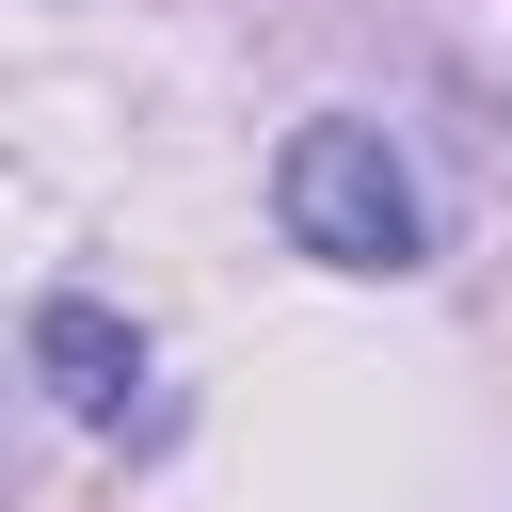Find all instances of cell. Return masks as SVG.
Returning <instances> with one entry per match:
<instances>
[{
	"label": "cell",
	"mask_w": 512,
	"mask_h": 512,
	"mask_svg": "<svg viewBox=\"0 0 512 512\" xmlns=\"http://www.w3.org/2000/svg\"><path fill=\"white\" fill-rule=\"evenodd\" d=\"M272 224H288L320 272H416V256H432L416 160H400L368 112H304V128H288V160H272Z\"/></svg>",
	"instance_id": "1"
},
{
	"label": "cell",
	"mask_w": 512,
	"mask_h": 512,
	"mask_svg": "<svg viewBox=\"0 0 512 512\" xmlns=\"http://www.w3.org/2000/svg\"><path fill=\"white\" fill-rule=\"evenodd\" d=\"M16 368H32V384H48L64 416H96V432H112L128 400H144V336H128V320H112L96 288H48V304L16 320Z\"/></svg>",
	"instance_id": "2"
},
{
	"label": "cell",
	"mask_w": 512,
	"mask_h": 512,
	"mask_svg": "<svg viewBox=\"0 0 512 512\" xmlns=\"http://www.w3.org/2000/svg\"><path fill=\"white\" fill-rule=\"evenodd\" d=\"M0 464H16V416H0Z\"/></svg>",
	"instance_id": "3"
}]
</instances>
